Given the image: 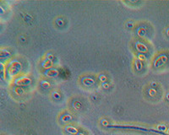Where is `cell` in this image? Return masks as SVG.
Instances as JSON below:
<instances>
[{"label": "cell", "mask_w": 169, "mask_h": 135, "mask_svg": "<svg viewBox=\"0 0 169 135\" xmlns=\"http://www.w3.org/2000/svg\"><path fill=\"white\" fill-rule=\"evenodd\" d=\"M22 69V64L18 60H12L7 65L6 70L7 74L10 76H15L20 74V72Z\"/></svg>", "instance_id": "6da1fadb"}, {"label": "cell", "mask_w": 169, "mask_h": 135, "mask_svg": "<svg viewBox=\"0 0 169 135\" xmlns=\"http://www.w3.org/2000/svg\"><path fill=\"white\" fill-rule=\"evenodd\" d=\"M168 60V58L166 54H160L156 57L154 61H153V66L155 68H159L162 67L163 65H164L167 62Z\"/></svg>", "instance_id": "7a4b0ae2"}, {"label": "cell", "mask_w": 169, "mask_h": 135, "mask_svg": "<svg viewBox=\"0 0 169 135\" xmlns=\"http://www.w3.org/2000/svg\"><path fill=\"white\" fill-rule=\"evenodd\" d=\"M31 83V80L27 76L18 77L14 81V84H15V86H26V85H29Z\"/></svg>", "instance_id": "3957f363"}, {"label": "cell", "mask_w": 169, "mask_h": 135, "mask_svg": "<svg viewBox=\"0 0 169 135\" xmlns=\"http://www.w3.org/2000/svg\"><path fill=\"white\" fill-rule=\"evenodd\" d=\"M59 74V72L58 69H56L54 68H51L48 69H45V71L43 72V75H45L46 77L47 78H54L57 77Z\"/></svg>", "instance_id": "277c9868"}, {"label": "cell", "mask_w": 169, "mask_h": 135, "mask_svg": "<svg viewBox=\"0 0 169 135\" xmlns=\"http://www.w3.org/2000/svg\"><path fill=\"white\" fill-rule=\"evenodd\" d=\"M135 49L139 52H140V53H146L148 51V48H147L146 46L140 42H135Z\"/></svg>", "instance_id": "5b68a950"}, {"label": "cell", "mask_w": 169, "mask_h": 135, "mask_svg": "<svg viewBox=\"0 0 169 135\" xmlns=\"http://www.w3.org/2000/svg\"><path fill=\"white\" fill-rule=\"evenodd\" d=\"M64 130H65V132L68 133H69V134H72V135H76L79 133L78 129H76L75 127H74V126H72V125L65 126Z\"/></svg>", "instance_id": "8992f818"}, {"label": "cell", "mask_w": 169, "mask_h": 135, "mask_svg": "<svg viewBox=\"0 0 169 135\" xmlns=\"http://www.w3.org/2000/svg\"><path fill=\"white\" fill-rule=\"evenodd\" d=\"M10 51H8L7 49H1V54H0V58H1V63L5 61L7 59H9L10 57Z\"/></svg>", "instance_id": "52a82bcc"}, {"label": "cell", "mask_w": 169, "mask_h": 135, "mask_svg": "<svg viewBox=\"0 0 169 135\" xmlns=\"http://www.w3.org/2000/svg\"><path fill=\"white\" fill-rule=\"evenodd\" d=\"M82 84L85 85V86H91L95 84V80L90 76H86L82 79Z\"/></svg>", "instance_id": "ba28073f"}, {"label": "cell", "mask_w": 169, "mask_h": 135, "mask_svg": "<svg viewBox=\"0 0 169 135\" xmlns=\"http://www.w3.org/2000/svg\"><path fill=\"white\" fill-rule=\"evenodd\" d=\"M41 66H42V68H43L44 69L51 68H52V60H50V59L45 58V59L42 60V63H41Z\"/></svg>", "instance_id": "9c48e42d"}, {"label": "cell", "mask_w": 169, "mask_h": 135, "mask_svg": "<svg viewBox=\"0 0 169 135\" xmlns=\"http://www.w3.org/2000/svg\"><path fill=\"white\" fill-rule=\"evenodd\" d=\"M72 119H73V117H72L71 114H69V113H64V114L61 115V117H60V121L63 122H70Z\"/></svg>", "instance_id": "30bf717a"}, {"label": "cell", "mask_w": 169, "mask_h": 135, "mask_svg": "<svg viewBox=\"0 0 169 135\" xmlns=\"http://www.w3.org/2000/svg\"><path fill=\"white\" fill-rule=\"evenodd\" d=\"M134 66L135 68V69L137 71H140L143 68V63H142V61H140V59H135L134 62Z\"/></svg>", "instance_id": "8fae6325"}, {"label": "cell", "mask_w": 169, "mask_h": 135, "mask_svg": "<svg viewBox=\"0 0 169 135\" xmlns=\"http://www.w3.org/2000/svg\"><path fill=\"white\" fill-rule=\"evenodd\" d=\"M14 92L15 95H18V96H22L25 93V90L23 89L21 86H15L14 88Z\"/></svg>", "instance_id": "7c38bea8"}, {"label": "cell", "mask_w": 169, "mask_h": 135, "mask_svg": "<svg viewBox=\"0 0 169 135\" xmlns=\"http://www.w3.org/2000/svg\"><path fill=\"white\" fill-rule=\"evenodd\" d=\"M156 129H157V130H159L160 132H167V127L165 124H159V125H157Z\"/></svg>", "instance_id": "4fadbf2b"}, {"label": "cell", "mask_w": 169, "mask_h": 135, "mask_svg": "<svg viewBox=\"0 0 169 135\" xmlns=\"http://www.w3.org/2000/svg\"><path fill=\"white\" fill-rule=\"evenodd\" d=\"M52 96L54 98V99H56V100H58V99H60L61 98V95H60V93H59L58 90H53L52 92Z\"/></svg>", "instance_id": "5bb4252c"}, {"label": "cell", "mask_w": 169, "mask_h": 135, "mask_svg": "<svg viewBox=\"0 0 169 135\" xmlns=\"http://www.w3.org/2000/svg\"><path fill=\"white\" fill-rule=\"evenodd\" d=\"M148 94L150 96H154L156 94V90L155 88H150L149 90H148Z\"/></svg>", "instance_id": "9a60e30c"}, {"label": "cell", "mask_w": 169, "mask_h": 135, "mask_svg": "<svg viewBox=\"0 0 169 135\" xmlns=\"http://www.w3.org/2000/svg\"><path fill=\"white\" fill-rule=\"evenodd\" d=\"M41 85H42V87H43V88H45V89H47V88L50 86V84H49L47 81L42 80V81H41Z\"/></svg>", "instance_id": "2e32d148"}, {"label": "cell", "mask_w": 169, "mask_h": 135, "mask_svg": "<svg viewBox=\"0 0 169 135\" xmlns=\"http://www.w3.org/2000/svg\"><path fill=\"white\" fill-rule=\"evenodd\" d=\"M138 59H140V61H144V60H146V56L145 54L140 53V54H138Z\"/></svg>", "instance_id": "e0dca14e"}, {"label": "cell", "mask_w": 169, "mask_h": 135, "mask_svg": "<svg viewBox=\"0 0 169 135\" xmlns=\"http://www.w3.org/2000/svg\"><path fill=\"white\" fill-rule=\"evenodd\" d=\"M98 78H99V80L101 81V83H102V82H107V81H106V80H107V79H106V76L103 75V74H100Z\"/></svg>", "instance_id": "ac0fdd59"}, {"label": "cell", "mask_w": 169, "mask_h": 135, "mask_svg": "<svg viewBox=\"0 0 169 135\" xmlns=\"http://www.w3.org/2000/svg\"><path fill=\"white\" fill-rule=\"evenodd\" d=\"M46 58H47V59H50V60H53V58H54V56L52 53H47L46 54Z\"/></svg>", "instance_id": "d6986e66"}, {"label": "cell", "mask_w": 169, "mask_h": 135, "mask_svg": "<svg viewBox=\"0 0 169 135\" xmlns=\"http://www.w3.org/2000/svg\"><path fill=\"white\" fill-rule=\"evenodd\" d=\"M145 33H146V30L144 29V28H140V29L138 30V34L140 35H143Z\"/></svg>", "instance_id": "ffe728a7"}, {"label": "cell", "mask_w": 169, "mask_h": 135, "mask_svg": "<svg viewBox=\"0 0 169 135\" xmlns=\"http://www.w3.org/2000/svg\"><path fill=\"white\" fill-rule=\"evenodd\" d=\"M101 123L103 126H106V127H107V126H108V122H107V121L106 120V119H102V120H101Z\"/></svg>", "instance_id": "44dd1931"}, {"label": "cell", "mask_w": 169, "mask_h": 135, "mask_svg": "<svg viewBox=\"0 0 169 135\" xmlns=\"http://www.w3.org/2000/svg\"><path fill=\"white\" fill-rule=\"evenodd\" d=\"M101 86L103 87V88H105V89H107V88L109 87V84H107V82H102V83H101Z\"/></svg>", "instance_id": "7402d4cb"}, {"label": "cell", "mask_w": 169, "mask_h": 135, "mask_svg": "<svg viewBox=\"0 0 169 135\" xmlns=\"http://www.w3.org/2000/svg\"><path fill=\"white\" fill-rule=\"evenodd\" d=\"M156 85H157V84H156V82H155V81H153V82L150 83V86H151V88H156Z\"/></svg>", "instance_id": "603a6c76"}, {"label": "cell", "mask_w": 169, "mask_h": 135, "mask_svg": "<svg viewBox=\"0 0 169 135\" xmlns=\"http://www.w3.org/2000/svg\"><path fill=\"white\" fill-rule=\"evenodd\" d=\"M166 98H167V100H169V93H167L166 95Z\"/></svg>", "instance_id": "cb8c5ba5"}, {"label": "cell", "mask_w": 169, "mask_h": 135, "mask_svg": "<svg viewBox=\"0 0 169 135\" xmlns=\"http://www.w3.org/2000/svg\"><path fill=\"white\" fill-rule=\"evenodd\" d=\"M76 135H84V133H80V132H79L78 133H77V134H76Z\"/></svg>", "instance_id": "d4e9b609"}, {"label": "cell", "mask_w": 169, "mask_h": 135, "mask_svg": "<svg viewBox=\"0 0 169 135\" xmlns=\"http://www.w3.org/2000/svg\"><path fill=\"white\" fill-rule=\"evenodd\" d=\"M167 135H169V129H167Z\"/></svg>", "instance_id": "484cf974"}]
</instances>
